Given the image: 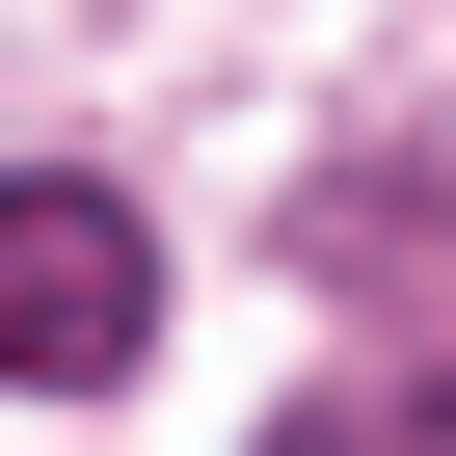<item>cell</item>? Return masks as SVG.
Here are the masks:
<instances>
[{
	"label": "cell",
	"instance_id": "6da1fadb",
	"mask_svg": "<svg viewBox=\"0 0 456 456\" xmlns=\"http://www.w3.org/2000/svg\"><path fill=\"white\" fill-rule=\"evenodd\" d=\"M161 349V242H134V188H0V376H28V403H108Z\"/></svg>",
	"mask_w": 456,
	"mask_h": 456
}]
</instances>
